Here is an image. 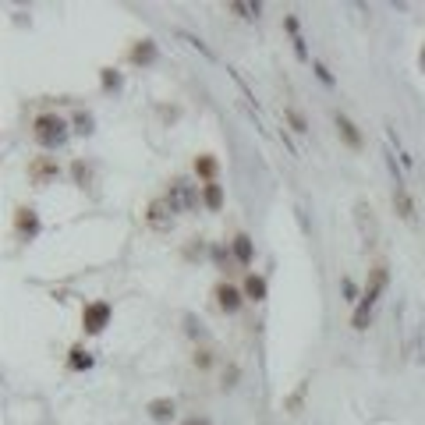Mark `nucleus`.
Instances as JSON below:
<instances>
[{
    "instance_id": "1",
    "label": "nucleus",
    "mask_w": 425,
    "mask_h": 425,
    "mask_svg": "<svg viewBox=\"0 0 425 425\" xmlns=\"http://www.w3.org/2000/svg\"><path fill=\"white\" fill-rule=\"evenodd\" d=\"M387 284H390V270L383 262H376L368 270V284H365V291H361V298H358V305H354V315H351V326L354 330H365L368 326V319H372V308H376V301H380V294L387 291Z\"/></svg>"
},
{
    "instance_id": "2",
    "label": "nucleus",
    "mask_w": 425,
    "mask_h": 425,
    "mask_svg": "<svg viewBox=\"0 0 425 425\" xmlns=\"http://www.w3.org/2000/svg\"><path fill=\"white\" fill-rule=\"evenodd\" d=\"M32 135L43 149H61L68 142V121L57 117V114H39L32 121Z\"/></svg>"
},
{
    "instance_id": "3",
    "label": "nucleus",
    "mask_w": 425,
    "mask_h": 425,
    "mask_svg": "<svg viewBox=\"0 0 425 425\" xmlns=\"http://www.w3.org/2000/svg\"><path fill=\"white\" fill-rule=\"evenodd\" d=\"M164 199L171 202V209H174V212H192V209L199 206V188H195L188 178H174Z\"/></svg>"
},
{
    "instance_id": "4",
    "label": "nucleus",
    "mask_w": 425,
    "mask_h": 425,
    "mask_svg": "<svg viewBox=\"0 0 425 425\" xmlns=\"http://www.w3.org/2000/svg\"><path fill=\"white\" fill-rule=\"evenodd\" d=\"M110 315H114L110 301H89V305L82 308V330H85L89 337L103 333L106 326H110Z\"/></svg>"
},
{
    "instance_id": "5",
    "label": "nucleus",
    "mask_w": 425,
    "mask_h": 425,
    "mask_svg": "<svg viewBox=\"0 0 425 425\" xmlns=\"http://www.w3.org/2000/svg\"><path fill=\"white\" fill-rule=\"evenodd\" d=\"M145 224L152 231H159V234H167L174 227V209H171V202L167 199H152L149 209H145Z\"/></svg>"
},
{
    "instance_id": "6",
    "label": "nucleus",
    "mask_w": 425,
    "mask_h": 425,
    "mask_svg": "<svg viewBox=\"0 0 425 425\" xmlns=\"http://www.w3.org/2000/svg\"><path fill=\"white\" fill-rule=\"evenodd\" d=\"M57 174H61V167H57V159H53V156H36L32 164H29V181H32L36 188L50 185Z\"/></svg>"
},
{
    "instance_id": "7",
    "label": "nucleus",
    "mask_w": 425,
    "mask_h": 425,
    "mask_svg": "<svg viewBox=\"0 0 425 425\" xmlns=\"http://www.w3.org/2000/svg\"><path fill=\"white\" fill-rule=\"evenodd\" d=\"M128 61H131V64H138V68H149V64H156V61H159V46H156L152 39H138V43L128 50Z\"/></svg>"
},
{
    "instance_id": "8",
    "label": "nucleus",
    "mask_w": 425,
    "mask_h": 425,
    "mask_svg": "<svg viewBox=\"0 0 425 425\" xmlns=\"http://www.w3.org/2000/svg\"><path fill=\"white\" fill-rule=\"evenodd\" d=\"M212 298H217V308L220 312H227V315H234L238 308H241V291L238 287H231V284H217V287H212Z\"/></svg>"
},
{
    "instance_id": "9",
    "label": "nucleus",
    "mask_w": 425,
    "mask_h": 425,
    "mask_svg": "<svg viewBox=\"0 0 425 425\" xmlns=\"http://www.w3.org/2000/svg\"><path fill=\"white\" fill-rule=\"evenodd\" d=\"M394 209H397V217L404 224H415V202H411V195H408V188H404L401 178L394 181Z\"/></svg>"
},
{
    "instance_id": "10",
    "label": "nucleus",
    "mask_w": 425,
    "mask_h": 425,
    "mask_svg": "<svg viewBox=\"0 0 425 425\" xmlns=\"http://www.w3.org/2000/svg\"><path fill=\"white\" fill-rule=\"evenodd\" d=\"M15 227H18V234H22L25 241L39 234V217H36V209H32V206H22V209H18V217H15Z\"/></svg>"
},
{
    "instance_id": "11",
    "label": "nucleus",
    "mask_w": 425,
    "mask_h": 425,
    "mask_svg": "<svg viewBox=\"0 0 425 425\" xmlns=\"http://www.w3.org/2000/svg\"><path fill=\"white\" fill-rule=\"evenodd\" d=\"M337 131H340V138L347 142V149H361V131H358V124H354L347 114H337Z\"/></svg>"
},
{
    "instance_id": "12",
    "label": "nucleus",
    "mask_w": 425,
    "mask_h": 425,
    "mask_svg": "<svg viewBox=\"0 0 425 425\" xmlns=\"http://www.w3.org/2000/svg\"><path fill=\"white\" fill-rule=\"evenodd\" d=\"M145 411H149L152 422H171V418H174V401H171V397H156V401H149Z\"/></svg>"
},
{
    "instance_id": "13",
    "label": "nucleus",
    "mask_w": 425,
    "mask_h": 425,
    "mask_svg": "<svg viewBox=\"0 0 425 425\" xmlns=\"http://www.w3.org/2000/svg\"><path fill=\"white\" fill-rule=\"evenodd\" d=\"M202 202H206V209H224V185H217V181H209V185H202Z\"/></svg>"
},
{
    "instance_id": "14",
    "label": "nucleus",
    "mask_w": 425,
    "mask_h": 425,
    "mask_svg": "<svg viewBox=\"0 0 425 425\" xmlns=\"http://www.w3.org/2000/svg\"><path fill=\"white\" fill-rule=\"evenodd\" d=\"M234 259H238L241 266H252V259H255V245H252L248 234H238V238H234Z\"/></svg>"
},
{
    "instance_id": "15",
    "label": "nucleus",
    "mask_w": 425,
    "mask_h": 425,
    "mask_svg": "<svg viewBox=\"0 0 425 425\" xmlns=\"http://www.w3.org/2000/svg\"><path fill=\"white\" fill-rule=\"evenodd\" d=\"M245 298L266 301V280H262L259 273H248V277H245Z\"/></svg>"
},
{
    "instance_id": "16",
    "label": "nucleus",
    "mask_w": 425,
    "mask_h": 425,
    "mask_svg": "<svg viewBox=\"0 0 425 425\" xmlns=\"http://www.w3.org/2000/svg\"><path fill=\"white\" fill-rule=\"evenodd\" d=\"M195 174L209 185V181H212V174H217V159H212V156H199V159H195Z\"/></svg>"
},
{
    "instance_id": "17",
    "label": "nucleus",
    "mask_w": 425,
    "mask_h": 425,
    "mask_svg": "<svg viewBox=\"0 0 425 425\" xmlns=\"http://www.w3.org/2000/svg\"><path fill=\"white\" fill-rule=\"evenodd\" d=\"M68 365H71V368H92V358H89V351H85L82 344H75V347H71Z\"/></svg>"
},
{
    "instance_id": "18",
    "label": "nucleus",
    "mask_w": 425,
    "mask_h": 425,
    "mask_svg": "<svg viewBox=\"0 0 425 425\" xmlns=\"http://www.w3.org/2000/svg\"><path fill=\"white\" fill-rule=\"evenodd\" d=\"M71 178H75V185H89L92 181V167L82 164V159H75V164H71Z\"/></svg>"
},
{
    "instance_id": "19",
    "label": "nucleus",
    "mask_w": 425,
    "mask_h": 425,
    "mask_svg": "<svg viewBox=\"0 0 425 425\" xmlns=\"http://www.w3.org/2000/svg\"><path fill=\"white\" fill-rule=\"evenodd\" d=\"M75 131H78V135H92V114L78 110V114H75Z\"/></svg>"
},
{
    "instance_id": "20",
    "label": "nucleus",
    "mask_w": 425,
    "mask_h": 425,
    "mask_svg": "<svg viewBox=\"0 0 425 425\" xmlns=\"http://www.w3.org/2000/svg\"><path fill=\"white\" fill-rule=\"evenodd\" d=\"M287 124L294 128V131H308V124H305V117L294 110V106H287Z\"/></svg>"
},
{
    "instance_id": "21",
    "label": "nucleus",
    "mask_w": 425,
    "mask_h": 425,
    "mask_svg": "<svg viewBox=\"0 0 425 425\" xmlns=\"http://www.w3.org/2000/svg\"><path fill=\"white\" fill-rule=\"evenodd\" d=\"M103 89H121V75L110 71V68H103Z\"/></svg>"
},
{
    "instance_id": "22",
    "label": "nucleus",
    "mask_w": 425,
    "mask_h": 425,
    "mask_svg": "<svg viewBox=\"0 0 425 425\" xmlns=\"http://www.w3.org/2000/svg\"><path fill=\"white\" fill-rule=\"evenodd\" d=\"M231 11H238L241 18H255L259 15V4H231Z\"/></svg>"
},
{
    "instance_id": "23",
    "label": "nucleus",
    "mask_w": 425,
    "mask_h": 425,
    "mask_svg": "<svg viewBox=\"0 0 425 425\" xmlns=\"http://www.w3.org/2000/svg\"><path fill=\"white\" fill-rule=\"evenodd\" d=\"M305 390H308V383H301V387H298V394H294V397L287 401V411H291V415H294V411L301 408V397H305Z\"/></svg>"
},
{
    "instance_id": "24",
    "label": "nucleus",
    "mask_w": 425,
    "mask_h": 425,
    "mask_svg": "<svg viewBox=\"0 0 425 425\" xmlns=\"http://www.w3.org/2000/svg\"><path fill=\"white\" fill-rule=\"evenodd\" d=\"M344 294H347L351 301H358V291H354V284H351V280H344Z\"/></svg>"
},
{
    "instance_id": "25",
    "label": "nucleus",
    "mask_w": 425,
    "mask_h": 425,
    "mask_svg": "<svg viewBox=\"0 0 425 425\" xmlns=\"http://www.w3.org/2000/svg\"><path fill=\"white\" fill-rule=\"evenodd\" d=\"M185 425H212V422H209V418H206V415H195V418H188V422H185Z\"/></svg>"
},
{
    "instance_id": "26",
    "label": "nucleus",
    "mask_w": 425,
    "mask_h": 425,
    "mask_svg": "<svg viewBox=\"0 0 425 425\" xmlns=\"http://www.w3.org/2000/svg\"><path fill=\"white\" fill-rule=\"evenodd\" d=\"M212 259H217L220 266H227V252H224V248H212Z\"/></svg>"
},
{
    "instance_id": "27",
    "label": "nucleus",
    "mask_w": 425,
    "mask_h": 425,
    "mask_svg": "<svg viewBox=\"0 0 425 425\" xmlns=\"http://www.w3.org/2000/svg\"><path fill=\"white\" fill-rule=\"evenodd\" d=\"M418 68L425 71V43H422V53H418Z\"/></svg>"
}]
</instances>
